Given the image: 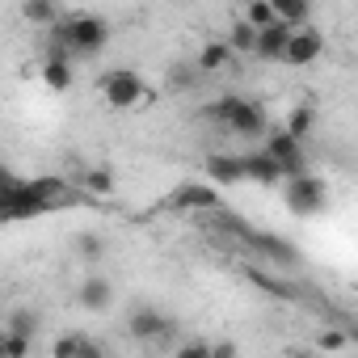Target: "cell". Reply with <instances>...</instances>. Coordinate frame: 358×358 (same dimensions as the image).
I'll list each match as a JSON object with an SVG mask.
<instances>
[{"label":"cell","mask_w":358,"mask_h":358,"mask_svg":"<svg viewBox=\"0 0 358 358\" xmlns=\"http://www.w3.org/2000/svg\"><path fill=\"white\" fill-rule=\"evenodd\" d=\"M312 122H316V110H312V106H295V110L287 114V122H282V127H287L291 135H299V139H308V131H312Z\"/></svg>","instance_id":"obj_25"},{"label":"cell","mask_w":358,"mask_h":358,"mask_svg":"<svg viewBox=\"0 0 358 358\" xmlns=\"http://www.w3.org/2000/svg\"><path fill=\"white\" fill-rule=\"evenodd\" d=\"M245 17L257 26V30H270V26H278L282 17L274 13V5H270V0H249V9H245Z\"/></svg>","instance_id":"obj_24"},{"label":"cell","mask_w":358,"mask_h":358,"mask_svg":"<svg viewBox=\"0 0 358 358\" xmlns=\"http://www.w3.org/2000/svg\"><path fill=\"white\" fill-rule=\"evenodd\" d=\"M127 333H131L135 341H143V345H156V341H169L173 320H169L160 308H135V312L127 316Z\"/></svg>","instance_id":"obj_7"},{"label":"cell","mask_w":358,"mask_h":358,"mask_svg":"<svg viewBox=\"0 0 358 358\" xmlns=\"http://www.w3.org/2000/svg\"><path fill=\"white\" fill-rule=\"evenodd\" d=\"M270 5H274V13H278L282 22H291V26H303L308 13H312V0H270Z\"/></svg>","instance_id":"obj_20"},{"label":"cell","mask_w":358,"mask_h":358,"mask_svg":"<svg viewBox=\"0 0 358 358\" xmlns=\"http://www.w3.org/2000/svg\"><path fill=\"white\" fill-rule=\"evenodd\" d=\"M76 303H80L85 312H106V308L114 303V287H110V278H101V274L85 278L80 291H76Z\"/></svg>","instance_id":"obj_13"},{"label":"cell","mask_w":358,"mask_h":358,"mask_svg":"<svg viewBox=\"0 0 358 358\" xmlns=\"http://www.w3.org/2000/svg\"><path fill=\"white\" fill-rule=\"evenodd\" d=\"M245 169H249V182H257V186H278V182H287V173H282V164L262 148V152H249L245 156Z\"/></svg>","instance_id":"obj_11"},{"label":"cell","mask_w":358,"mask_h":358,"mask_svg":"<svg viewBox=\"0 0 358 358\" xmlns=\"http://www.w3.org/2000/svg\"><path fill=\"white\" fill-rule=\"evenodd\" d=\"M245 274H249V282H257L262 291H270V295H282V299H295L299 291L295 287H287V282H278V278H270L266 270H257V266H245Z\"/></svg>","instance_id":"obj_22"},{"label":"cell","mask_w":358,"mask_h":358,"mask_svg":"<svg viewBox=\"0 0 358 358\" xmlns=\"http://www.w3.org/2000/svg\"><path fill=\"white\" fill-rule=\"evenodd\" d=\"M203 173L211 177L215 186H241V182H249V169H245V156H207Z\"/></svg>","instance_id":"obj_9"},{"label":"cell","mask_w":358,"mask_h":358,"mask_svg":"<svg viewBox=\"0 0 358 358\" xmlns=\"http://www.w3.org/2000/svg\"><path fill=\"white\" fill-rule=\"evenodd\" d=\"M320 51H324L320 30H312V26L303 22V26L291 30V43H287V59H282V64H291V68H308V64L320 59Z\"/></svg>","instance_id":"obj_8"},{"label":"cell","mask_w":358,"mask_h":358,"mask_svg":"<svg viewBox=\"0 0 358 358\" xmlns=\"http://www.w3.org/2000/svg\"><path fill=\"white\" fill-rule=\"evenodd\" d=\"M5 329H9V333H26V337H34V333H38V312H30V308H9Z\"/></svg>","instance_id":"obj_23"},{"label":"cell","mask_w":358,"mask_h":358,"mask_svg":"<svg viewBox=\"0 0 358 358\" xmlns=\"http://www.w3.org/2000/svg\"><path fill=\"white\" fill-rule=\"evenodd\" d=\"M30 345H34V337H26V333H0V354L5 358H26L30 354Z\"/></svg>","instance_id":"obj_26"},{"label":"cell","mask_w":358,"mask_h":358,"mask_svg":"<svg viewBox=\"0 0 358 358\" xmlns=\"http://www.w3.org/2000/svg\"><path fill=\"white\" fill-rule=\"evenodd\" d=\"M228 354H236L232 341H215V345H211V358H228Z\"/></svg>","instance_id":"obj_29"},{"label":"cell","mask_w":358,"mask_h":358,"mask_svg":"<svg viewBox=\"0 0 358 358\" xmlns=\"http://www.w3.org/2000/svg\"><path fill=\"white\" fill-rule=\"evenodd\" d=\"M22 17L43 26V30H51L59 22V0H22Z\"/></svg>","instance_id":"obj_17"},{"label":"cell","mask_w":358,"mask_h":358,"mask_svg":"<svg viewBox=\"0 0 358 358\" xmlns=\"http://www.w3.org/2000/svg\"><path fill=\"white\" fill-rule=\"evenodd\" d=\"M76 186H80L85 194L106 199V194H114V173H110V169H85V173L76 177Z\"/></svg>","instance_id":"obj_19"},{"label":"cell","mask_w":358,"mask_h":358,"mask_svg":"<svg viewBox=\"0 0 358 358\" xmlns=\"http://www.w3.org/2000/svg\"><path fill=\"white\" fill-rule=\"evenodd\" d=\"M199 76H203V68L190 59V64H173L169 72H164V89L169 93H190L194 85H199Z\"/></svg>","instance_id":"obj_14"},{"label":"cell","mask_w":358,"mask_h":358,"mask_svg":"<svg viewBox=\"0 0 358 358\" xmlns=\"http://www.w3.org/2000/svg\"><path fill=\"white\" fill-rule=\"evenodd\" d=\"M354 341H358V333H354Z\"/></svg>","instance_id":"obj_30"},{"label":"cell","mask_w":358,"mask_h":358,"mask_svg":"<svg viewBox=\"0 0 358 358\" xmlns=\"http://www.w3.org/2000/svg\"><path fill=\"white\" fill-rule=\"evenodd\" d=\"M316 345H320V350H345V345H350V337H345L341 329H324V333L316 337Z\"/></svg>","instance_id":"obj_27"},{"label":"cell","mask_w":358,"mask_h":358,"mask_svg":"<svg viewBox=\"0 0 358 358\" xmlns=\"http://www.w3.org/2000/svg\"><path fill=\"white\" fill-rule=\"evenodd\" d=\"M324 203H329V190H324L320 177H312V173L287 177V211L291 215H303V220L308 215H320Z\"/></svg>","instance_id":"obj_4"},{"label":"cell","mask_w":358,"mask_h":358,"mask_svg":"<svg viewBox=\"0 0 358 358\" xmlns=\"http://www.w3.org/2000/svg\"><path fill=\"white\" fill-rule=\"evenodd\" d=\"M76 257L80 262H101L106 257V236L101 232H80L76 236Z\"/></svg>","instance_id":"obj_21"},{"label":"cell","mask_w":358,"mask_h":358,"mask_svg":"<svg viewBox=\"0 0 358 358\" xmlns=\"http://www.w3.org/2000/svg\"><path fill=\"white\" fill-rule=\"evenodd\" d=\"M110 43V26L97 13H68L47 30V55L72 59V55H97Z\"/></svg>","instance_id":"obj_1"},{"label":"cell","mask_w":358,"mask_h":358,"mask_svg":"<svg viewBox=\"0 0 358 358\" xmlns=\"http://www.w3.org/2000/svg\"><path fill=\"white\" fill-rule=\"evenodd\" d=\"M97 93H101V101H106L110 110H139V106L152 101L148 80H143L139 72H131V68H110V72H101V76H97Z\"/></svg>","instance_id":"obj_3"},{"label":"cell","mask_w":358,"mask_h":358,"mask_svg":"<svg viewBox=\"0 0 358 358\" xmlns=\"http://www.w3.org/2000/svg\"><path fill=\"white\" fill-rule=\"evenodd\" d=\"M51 354L55 358H97L101 350L89 341V337H80V333H72V337H59L55 345H51Z\"/></svg>","instance_id":"obj_18"},{"label":"cell","mask_w":358,"mask_h":358,"mask_svg":"<svg viewBox=\"0 0 358 358\" xmlns=\"http://www.w3.org/2000/svg\"><path fill=\"white\" fill-rule=\"evenodd\" d=\"M232 59H236V51H232V43H228V38H207V43L199 47V55H194V64L203 68V76L224 72Z\"/></svg>","instance_id":"obj_12"},{"label":"cell","mask_w":358,"mask_h":358,"mask_svg":"<svg viewBox=\"0 0 358 358\" xmlns=\"http://www.w3.org/2000/svg\"><path fill=\"white\" fill-rule=\"evenodd\" d=\"M173 354L177 358H211V341H186V345H177Z\"/></svg>","instance_id":"obj_28"},{"label":"cell","mask_w":358,"mask_h":358,"mask_svg":"<svg viewBox=\"0 0 358 358\" xmlns=\"http://www.w3.org/2000/svg\"><path fill=\"white\" fill-rule=\"evenodd\" d=\"M257 34H262V30H257L249 17H236L232 30H228V43H232L236 55H257Z\"/></svg>","instance_id":"obj_15"},{"label":"cell","mask_w":358,"mask_h":358,"mask_svg":"<svg viewBox=\"0 0 358 358\" xmlns=\"http://www.w3.org/2000/svg\"><path fill=\"white\" fill-rule=\"evenodd\" d=\"M203 114H207L211 122L228 127V131H232V135H241V139H257V135H266V110H262L253 97L224 93V97L207 101V106H203Z\"/></svg>","instance_id":"obj_2"},{"label":"cell","mask_w":358,"mask_h":358,"mask_svg":"<svg viewBox=\"0 0 358 358\" xmlns=\"http://www.w3.org/2000/svg\"><path fill=\"white\" fill-rule=\"evenodd\" d=\"M266 152L282 164V173H287V177L308 173V164H303V139H299V135H291L287 127H278V131H270V135H266Z\"/></svg>","instance_id":"obj_6"},{"label":"cell","mask_w":358,"mask_h":358,"mask_svg":"<svg viewBox=\"0 0 358 358\" xmlns=\"http://www.w3.org/2000/svg\"><path fill=\"white\" fill-rule=\"evenodd\" d=\"M43 85H47V89H55V93L72 89V59L47 55V59H43Z\"/></svg>","instance_id":"obj_16"},{"label":"cell","mask_w":358,"mask_h":358,"mask_svg":"<svg viewBox=\"0 0 358 358\" xmlns=\"http://www.w3.org/2000/svg\"><path fill=\"white\" fill-rule=\"evenodd\" d=\"M169 211H220V186L211 182H186V186H177L169 199H164Z\"/></svg>","instance_id":"obj_5"},{"label":"cell","mask_w":358,"mask_h":358,"mask_svg":"<svg viewBox=\"0 0 358 358\" xmlns=\"http://www.w3.org/2000/svg\"><path fill=\"white\" fill-rule=\"evenodd\" d=\"M291 30H295L291 22H278V26L262 30V34H257V59H266V64H282V59H287Z\"/></svg>","instance_id":"obj_10"}]
</instances>
